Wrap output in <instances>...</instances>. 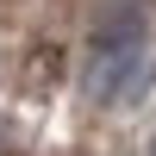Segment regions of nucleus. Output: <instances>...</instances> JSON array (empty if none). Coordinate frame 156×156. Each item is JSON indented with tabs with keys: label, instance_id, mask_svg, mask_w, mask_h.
Here are the masks:
<instances>
[{
	"label": "nucleus",
	"instance_id": "obj_1",
	"mask_svg": "<svg viewBox=\"0 0 156 156\" xmlns=\"http://www.w3.org/2000/svg\"><path fill=\"white\" fill-rule=\"evenodd\" d=\"M150 156H156V144H150Z\"/></svg>",
	"mask_w": 156,
	"mask_h": 156
}]
</instances>
